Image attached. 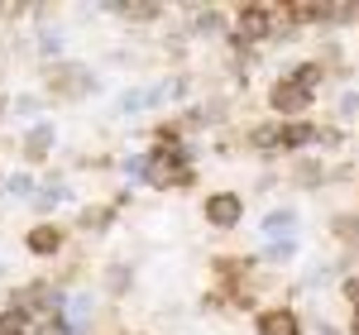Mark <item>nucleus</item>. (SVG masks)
Segmentation results:
<instances>
[{"label": "nucleus", "mask_w": 359, "mask_h": 335, "mask_svg": "<svg viewBox=\"0 0 359 335\" xmlns=\"http://www.w3.org/2000/svg\"><path fill=\"white\" fill-rule=\"evenodd\" d=\"M149 182H154V187H187V182H192V168H187V158H182L177 144H158V149L149 153Z\"/></svg>", "instance_id": "1"}, {"label": "nucleus", "mask_w": 359, "mask_h": 335, "mask_svg": "<svg viewBox=\"0 0 359 335\" xmlns=\"http://www.w3.org/2000/svg\"><path fill=\"white\" fill-rule=\"evenodd\" d=\"M235 34H240V43L269 39V34H273V10H269V5H240V10H235Z\"/></svg>", "instance_id": "2"}, {"label": "nucleus", "mask_w": 359, "mask_h": 335, "mask_svg": "<svg viewBox=\"0 0 359 335\" xmlns=\"http://www.w3.org/2000/svg\"><path fill=\"white\" fill-rule=\"evenodd\" d=\"M269 106H273L278 115H302L306 106H311V91H306V86H297L292 77H283V82L269 91Z\"/></svg>", "instance_id": "3"}, {"label": "nucleus", "mask_w": 359, "mask_h": 335, "mask_svg": "<svg viewBox=\"0 0 359 335\" xmlns=\"http://www.w3.org/2000/svg\"><path fill=\"white\" fill-rule=\"evenodd\" d=\"M48 86H53L57 96H86L91 91V72L77 67V62H62V67L48 72Z\"/></svg>", "instance_id": "4"}, {"label": "nucleus", "mask_w": 359, "mask_h": 335, "mask_svg": "<svg viewBox=\"0 0 359 335\" xmlns=\"http://www.w3.org/2000/svg\"><path fill=\"white\" fill-rule=\"evenodd\" d=\"M240 216H245V201L235 192H216L211 201H206V221L216 225V230H230V225H240Z\"/></svg>", "instance_id": "5"}, {"label": "nucleus", "mask_w": 359, "mask_h": 335, "mask_svg": "<svg viewBox=\"0 0 359 335\" xmlns=\"http://www.w3.org/2000/svg\"><path fill=\"white\" fill-rule=\"evenodd\" d=\"M254 326H259V335H302V321H297V311H287V307L264 311Z\"/></svg>", "instance_id": "6"}, {"label": "nucleus", "mask_w": 359, "mask_h": 335, "mask_svg": "<svg viewBox=\"0 0 359 335\" xmlns=\"http://www.w3.org/2000/svg\"><path fill=\"white\" fill-rule=\"evenodd\" d=\"M25 245H29V254H43V259H48V254L62 249V230H57V225H34L25 235Z\"/></svg>", "instance_id": "7"}, {"label": "nucleus", "mask_w": 359, "mask_h": 335, "mask_svg": "<svg viewBox=\"0 0 359 335\" xmlns=\"http://www.w3.org/2000/svg\"><path fill=\"white\" fill-rule=\"evenodd\" d=\"M48 149H53V125L43 120V125H34V130L25 135V158H29V163H43Z\"/></svg>", "instance_id": "8"}, {"label": "nucleus", "mask_w": 359, "mask_h": 335, "mask_svg": "<svg viewBox=\"0 0 359 335\" xmlns=\"http://www.w3.org/2000/svg\"><path fill=\"white\" fill-rule=\"evenodd\" d=\"M316 139H321V130H316V125H306V120L283 125V149H302V144H316Z\"/></svg>", "instance_id": "9"}, {"label": "nucleus", "mask_w": 359, "mask_h": 335, "mask_svg": "<svg viewBox=\"0 0 359 335\" xmlns=\"http://www.w3.org/2000/svg\"><path fill=\"white\" fill-rule=\"evenodd\" d=\"M331 230H335V240H340V245L359 249V216H335V221H331Z\"/></svg>", "instance_id": "10"}, {"label": "nucleus", "mask_w": 359, "mask_h": 335, "mask_svg": "<svg viewBox=\"0 0 359 335\" xmlns=\"http://www.w3.org/2000/svg\"><path fill=\"white\" fill-rule=\"evenodd\" d=\"M115 15H130V20H158L163 15V5H154V0H139V5H111Z\"/></svg>", "instance_id": "11"}, {"label": "nucleus", "mask_w": 359, "mask_h": 335, "mask_svg": "<svg viewBox=\"0 0 359 335\" xmlns=\"http://www.w3.org/2000/svg\"><path fill=\"white\" fill-rule=\"evenodd\" d=\"M292 225H297L292 211H269V216H264V230H269V235H292Z\"/></svg>", "instance_id": "12"}, {"label": "nucleus", "mask_w": 359, "mask_h": 335, "mask_svg": "<svg viewBox=\"0 0 359 335\" xmlns=\"http://www.w3.org/2000/svg\"><path fill=\"white\" fill-rule=\"evenodd\" d=\"M264 254H269L273 264H283V259H292V254H297V240H292V235H278V240H273Z\"/></svg>", "instance_id": "13"}, {"label": "nucleus", "mask_w": 359, "mask_h": 335, "mask_svg": "<svg viewBox=\"0 0 359 335\" xmlns=\"http://www.w3.org/2000/svg\"><path fill=\"white\" fill-rule=\"evenodd\" d=\"M292 82H297V86H306V91H311V86L321 82V67H316V62H302V67L292 72Z\"/></svg>", "instance_id": "14"}, {"label": "nucleus", "mask_w": 359, "mask_h": 335, "mask_svg": "<svg viewBox=\"0 0 359 335\" xmlns=\"http://www.w3.org/2000/svg\"><path fill=\"white\" fill-rule=\"evenodd\" d=\"M106 278H111V292H125V287H130V268H120V264H115Z\"/></svg>", "instance_id": "15"}, {"label": "nucleus", "mask_w": 359, "mask_h": 335, "mask_svg": "<svg viewBox=\"0 0 359 335\" xmlns=\"http://www.w3.org/2000/svg\"><path fill=\"white\" fill-rule=\"evenodd\" d=\"M196 29H201V34L221 29V15H216V10H201V15H196Z\"/></svg>", "instance_id": "16"}, {"label": "nucleus", "mask_w": 359, "mask_h": 335, "mask_svg": "<svg viewBox=\"0 0 359 335\" xmlns=\"http://www.w3.org/2000/svg\"><path fill=\"white\" fill-rule=\"evenodd\" d=\"M5 187H10V196H29V192H34V182H29L25 172H20V177H10Z\"/></svg>", "instance_id": "17"}, {"label": "nucleus", "mask_w": 359, "mask_h": 335, "mask_svg": "<svg viewBox=\"0 0 359 335\" xmlns=\"http://www.w3.org/2000/svg\"><path fill=\"white\" fill-rule=\"evenodd\" d=\"M106 221H111V211H86V216H82V225H86V230H101Z\"/></svg>", "instance_id": "18"}, {"label": "nucleus", "mask_w": 359, "mask_h": 335, "mask_svg": "<svg viewBox=\"0 0 359 335\" xmlns=\"http://www.w3.org/2000/svg\"><path fill=\"white\" fill-rule=\"evenodd\" d=\"M57 48H62V34H53V29H48V34H43V53L53 57V53H57Z\"/></svg>", "instance_id": "19"}, {"label": "nucleus", "mask_w": 359, "mask_h": 335, "mask_svg": "<svg viewBox=\"0 0 359 335\" xmlns=\"http://www.w3.org/2000/svg\"><path fill=\"white\" fill-rule=\"evenodd\" d=\"M345 297H350V307L359 311V278H345Z\"/></svg>", "instance_id": "20"}, {"label": "nucleus", "mask_w": 359, "mask_h": 335, "mask_svg": "<svg viewBox=\"0 0 359 335\" xmlns=\"http://www.w3.org/2000/svg\"><path fill=\"white\" fill-rule=\"evenodd\" d=\"M359 111V96L350 91V96H340V115H355Z\"/></svg>", "instance_id": "21"}, {"label": "nucleus", "mask_w": 359, "mask_h": 335, "mask_svg": "<svg viewBox=\"0 0 359 335\" xmlns=\"http://www.w3.org/2000/svg\"><path fill=\"white\" fill-rule=\"evenodd\" d=\"M350 331H355V335H359V311H355V321H350Z\"/></svg>", "instance_id": "22"}]
</instances>
